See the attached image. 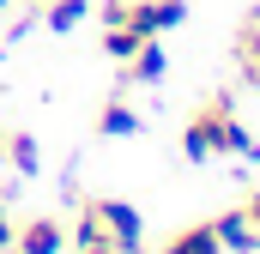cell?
Returning a JSON list of instances; mask_svg holds the SVG:
<instances>
[{
  "instance_id": "277c9868",
  "label": "cell",
  "mask_w": 260,
  "mask_h": 254,
  "mask_svg": "<svg viewBox=\"0 0 260 254\" xmlns=\"http://www.w3.org/2000/svg\"><path fill=\"white\" fill-rule=\"evenodd\" d=\"M12 248L18 254H67V224L55 212H37V218H24L12 230Z\"/></svg>"
},
{
  "instance_id": "ac0fdd59",
  "label": "cell",
  "mask_w": 260,
  "mask_h": 254,
  "mask_svg": "<svg viewBox=\"0 0 260 254\" xmlns=\"http://www.w3.org/2000/svg\"><path fill=\"white\" fill-rule=\"evenodd\" d=\"M254 91H260V79H254Z\"/></svg>"
},
{
  "instance_id": "4fadbf2b",
  "label": "cell",
  "mask_w": 260,
  "mask_h": 254,
  "mask_svg": "<svg viewBox=\"0 0 260 254\" xmlns=\"http://www.w3.org/2000/svg\"><path fill=\"white\" fill-rule=\"evenodd\" d=\"M12 230H18V224H12V218H6V206H0V254L12 248Z\"/></svg>"
},
{
  "instance_id": "9a60e30c",
  "label": "cell",
  "mask_w": 260,
  "mask_h": 254,
  "mask_svg": "<svg viewBox=\"0 0 260 254\" xmlns=\"http://www.w3.org/2000/svg\"><path fill=\"white\" fill-rule=\"evenodd\" d=\"M242 206H248V218H254V230H260V188L248 194V200H242Z\"/></svg>"
},
{
  "instance_id": "3957f363",
  "label": "cell",
  "mask_w": 260,
  "mask_h": 254,
  "mask_svg": "<svg viewBox=\"0 0 260 254\" xmlns=\"http://www.w3.org/2000/svg\"><path fill=\"white\" fill-rule=\"evenodd\" d=\"M188 18V0H103V24H127L139 37H164Z\"/></svg>"
},
{
  "instance_id": "7c38bea8",
  "label": "cell",
  "mask_w": 260,
  "mask_h": 254,
  "mask_svg": "<svg viewBox=\"0 0 260 254\" xmlns=\"http://www.w3.org/2000/svg\"><path fill=\"white\" fill-rule=\"evenodd\" d=\"M139 43H145V37H139V30H127V24H103V55H109L115 67L127 61V55L139 49Z\"/></svg>"
},
{
  "instance_id": "8fae6325",
  "label": "cell",
  "mask_w": 260,
  "mask_h": 254,
  "mask_svg": "<svg viewBox=\"0 0 260 254\" xmlns=\"http://www.w3.org/2000/svg\"><path fill=\"white\" fill-rule=\"evenodd\" d=\"M85 12H91V0H49V6H43V24H49L55 37H67Z\"/></svg>"
},
{
  "instance_id": "9c48e42d",
  "label": "cell",
  "mask_w": 260,
  "mask_h": 254,
  "mask_svg": "<svg viewBox=\"0 0 260 254\" xmlns=\"http://www.w3.org/2000/svg\"><path fill=\"white\" fill-rule=\"evenodd\" d=\"M236 73H242V85L260 79V18H248V24L236 30Z\"/></svg>"
},
{
  "instance_id": "2e32d148",
  "label": "cell",
  "mask_w": 260,
  "mask_h": 254,
  "mask_svg": "<svg viewBox=\"0 0 260 254\" xmlns=\"http://www.w3.org/2000/svg\"><path fill=\"white\" fill-rule=\"evenodd\" d=\"M0 12H6V0H0Z\"/></svg>"
},
{
  "instance_id": "8992f818",
  "label": "cell",
  "mask_w": 260,
  "mask_h": 254,
  "mask_svg": "<svg viewBox=\"0 0 260 254\" xmlns=\"http://www.w3.org/2000/svg\"><path fill=\"white\" fill-rule=\"evenodd\" d=\"M151 79H164V49H157V37H145L127 61H121V91H127V85H151Z\"/></svg>"
},
{
  "instance_id": "7a4b0ae2",
  "label": "cell",
  "mask_w": 260,
  "mask_h": 254,
  "mask_svg": "<svg viewBox=\"0 0 260 254\" xmlns=\"http://www.w3.org/2000/svg\"><path fill=\"white\" fill-rule=\"evenodd\" d=\"M139 236H145V224H139V212H133L127 200H109V194H85L73 242H109L115 254H139Z\"/></svg>"
},
{
  "instance_id": "6da1fadb",
  "label": "cell",
  "mask_w": 260,
  "mask_h": 254,
  "mask_svg": "<svg viewBox=\"0 0 260 254\" xmlns=\"http://www.w3.org/2000/svg\"><path fill=\"white\" fill-rule=\"evenodd\" d=\"M212 151H242V157H260V139L236 121L230 97H206L194 115H188V127H182V157H188V164H206Z\"/></svg>"
},
{
  "instance_id": "30bf717a",
  "label": "cell",
  "mask_w": 260,
  "mask_h": 254,
  "mask_svg": "<svg viewBox=\"0 0 260 254\" xmlns=\"http://www.w3.org/2000/svg\"><path fill=\"white\" fill-rule=\"evenodd\" d=\"M0 157H6V164H12L18 176H37V164H43V157H37V139H30V133H0Z\"/></svg>"
},
{
  "instance_id": "5b68a950",
  "label": "cell",
  "mask_w": 260,
  "mask_h": 254,
  "mask_svg": "<svg viewBox=\"0 0 260 254\" xmlns=\"http://www.w3.org/2000/svg\"><path fill=\"white\" fill-rule=\"evenodd\" d=\"M212 230H218L224 254H254V248H260V230H254V218H248V206L218 212V218H212Z\"/></svg>"
},
{
  "instance_id": "5bb4252c",
  "label": "cell",
  "mask_w": 260,
  "mask_h": 254,
  "mask_svg": "<svg viewBox=\"0 0 260 254\" xmlns=\"http://www.w3.org/2000/svg\"><path fill=\"white\" fill-rule=\"evenodd\" d=\"M73 254H115V248H109V242H79Z\"/></svg>"
},
{
  "instance_id": "52a82bcc",
  "label": "cell",
  "mask_w": 260,
  "mask_h": 254,
  "mask_svg": "<svg viewBox=\"0 0 260 254\" xmlns=\"http://www.w3.org/2000/svg\"><path fill=\"white\" fill-rule=\"evenodd\" d=\"M97 133H103V139H127V133H139V109L127 103V91H115V97L103 103V115H97Z\"/></svg>"
},
{
  "instance_id": "ba28073f",
  "label": "cell",
  "mask_w": 260,
  "mask_h": 254,
  "mask_svg": "<svg viewBox=\"0 0 260 254\" xmlns=\"http://www.w3.org/2000/svg\"><path fill=\"white\" fill-rule=\"evenodd\" d=\"M164 254H224V242H218V230H212V218H206V224L176 230V236L164 242Z\"/></svg>"
},
{
  "instance_id": "e0dca14e",
  "label": "cell",
  "mask_w": 260,
  "mask_h": 254,
  "mask_svg": "<svg viewBox=\"0 0 260 254\" xmlns=\"http://www.w3.org/2000/svg\"><path fill=\"white\" fill-rule=\"evenodd\" d=\"M37 6H49V0H37Z\"/></svg>"
}]
</instances>
